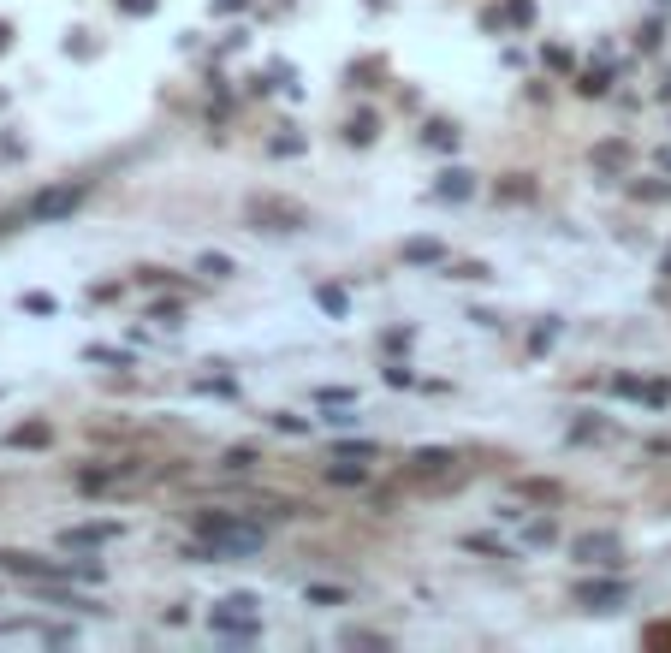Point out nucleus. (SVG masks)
Segmentation results:
<instances>
[{
  "instance_id": "1",
  "label": "nucleus",
  "mask_w": 671,
  "mask_h": 653,
  "mask_svg": "<svg viewBox=\"0 0 671 653\" xmlns=\"http://www.w3.org/2000/svg\"><path fill=\"white\" fill-rule=\"evenodd\" d=\"M191 534H202L215 547V564H226V558H256L268 547V529L250 523V517H238V511H197L191 517Z\"/></svg>"
},
{
  "instance_id": "2",
  "label": "nucleus",
  "mask_w": 671,
  "mask_h": 653,
  "mask_svg": "<svg viewBox=\"0 0 671 653\" xmlns=\"http://www.w3.org/2000/svg\"><path fill=\"white\" fill-rule=\"evenodd\" d=\"M244 220L256 232H303L309 226V208L303 202H285V197H250L244 202Z\"/></svg>"
},
{
  "instance_id": "3",
  "label": "nucleus",
  "mask_w": 671,
  "mask_h": 653,
  "mask_svg": "<svg viewBox=\"0 0 671 653\" xmlns=\"http://www.w3.org/2000/svg\"><path fill=\"white\" fill-rule=\"evenodd\" d=\"M571 558H582V564H600V571H618L624 564V540H618L612 529H589L571 540Z\"/></svg>"
},
{
  "instance_id": "4",
  "label": "nucleus",
  "mask_w": 671,
  "mask_h": 653,
  "mask_svg": "<svg viewBox=\"0 0 671 653\" xmlns=\"http://www.w3.org/2000/svg\"><path fill=\"white\" fill-rule=\"evenodd\" d=\"M78 202H83V184H54V190H42V197L24 208V220H66Z\"/></svg>"
},
{
  "instance_id": "5",
  "label": "nucleus",
  "mask_w": 671,
  "mask_h": 653,
  "mask_svg": "<svg viewBox=\"0 0 671 653\" xmlns=\"http://www.w3.org/2000/svg\"><path fill=\"white\" fill-rule=\"evenodd\" d=\"M576 606H589V612H618L624 600H630V582H576Z\"/></svg>"
},
{
  "instance_id": "6",
  "label": "nucleus",
  "mask_w": 671,
  "mask_h": 653,
  "mask_svg": "<svg viewBox=\"0 0 671 653\" xmlns=\"http://www.w3.org/2000/svg\"><path fill=\"white\" fill-rule=\"evenodd\" d=\"M107 540H119V523H78V529L59 534V547H78V553H96Z\"/></svg>"
},
{
  "instance_id": "7",
  "label": "nucleus",
  "mask_w": 671,
  "mask_h": 653,
  "mask_svg": "<svg viewBox=\"0 0 671 653\" xmlns=\"http://www.w3.org/2000/svg\"><path fill=\"white\" fill-rule=\"evenodd\" d=\"M452 463H457L452 446H416V452H410V475H416V481H428V475H446Z\"/></svg>"
},
{
  "instance_id": "8",
  "label": "nucleus",
  "mask_w": 671,
  "mask_h": 653,
  "mask_svg": "<svg viewBox=\"0 0 671 653\" xmlns=\"http://www.w3.org/2000/svg\"><path fill=\"white\" fill-rule=\"evenodd\" d=\"M434 197L440 202H470L475 197V173L470 167H446V173L434 178Z\"/></svg>"
},
{
  "instance_id": "9",
  "label": "nucleus",
  "mask_w": 671,
  "mask_h": 653,
  "mask_svg": "<svg viewBox=\"0 0 671 653\" xmlns=\"http://www.w3.org/2000/svg\"><path fill=\"white\" fill-rule=\"evenodd\" d=\"M594 173H606V178H618L624 167H630V143H594Z\"/></svg>"
},
{
  "instance_id": "10",
  "label": "nucleus",
  "mask_w": 671,
  "mask_h": 653,
  "mask_svg": "<svg viewBox=\"0 0 671 653\" xmlns=\"http://www.w3.org/2000/svg\"><path fill=\"white\" fill-rule=\"evenodd\" d=\"M48 439H54V428H48V422H19V428L6 434V446H12V452H42Z\"/></svg>"
},
{
  "instance_id": "11",
  "label": "nucleus",
  "mask_w": 671,
  "mask_h": 653,
  "mask_svg": "<svg viewBox=\"0 0 671 653\" xmlns=\"http://www.w3.org/2000/svg\"><path fill=\"white\" fill-rule=\"evenodd\" d=\"M398 256L410 261V268H434V261H446V244H440V237H410Z\"/></svg>"
},
{
  "instance_id": "12",
  "label": "nucleus",
  "mask_w": 671,
  "mask_h": 653,
  "mask_svg": "<svg viewBox=\"0 0 671 653\" xmlns=\"http://www.w3.org/2000/svg\"><path fill=\"white\" fill-rule=\"evenodd\" d=\"M517 494H523V505H558V499H565V487H558V481H541V475H529V481H517Z\"/></svg>"
},
{
  "instance_id": "13",
  "label": "nucleus",
  "mask_w": 671,
  "mask_h": 653,
  "mask_svg": "<svg viewBox=\"0 0 671 653\" xmlns=\"http://www.w3.org/2000/svg\"><path fill=\"white\" fill-rule=\"evenodd\" d=\"M327 481H333V487H363L369 470H363L356 457H339V463H327Z\"/></svg>"
},
{
  "instance_id": "14",
  "label": "nucleus",
  "mask_w": 671,
  "mask_h": 653,
  "mask_svg": "<svg viewBox=\"0 0 671 653\" xmlns=\"http://www.w3.org/2000/svg\"><path fill=\"white\" fill-rule=\"evenodd\" d=\"M197 274H208V279H238V261L220 256V250H202V256H197Z\"/></svg>"
},
{
  "instance_id": "15",
  "label": "nucleus",
  "mask_w": 671,
  "mask_h": 653,
  "mask_svg": "<svg viewBox=\"0 0 671 653\" xmlns=\"http://www.w3.org/2000/svg\"><path fill=\"white\" fill-rule=\"evenodd\" d=\"M422 143H434V149L452 155V149H457V125H452V119H428V125H422Z\"/></svg>"
},
{
  "instance_id": "16",
  "label": "nucleus",
  "mask_w": 671,
  "mask_h": 653,
  "mask_svg": "<svg viewBox=\"0 0 671 653\" xmlns=\"http://www.w3.org/2000/svg\"><path fill=\"white\" fill-rule=\"evenodd\" d=\"M380 78H386V59H356V66H351L356 89H380Z\"/></svg>"
},
{
  "instance_id": "17",
  "label": "nucleus",
  "mask_w": 671,
  "mask_h": 653,
  "mask_svg": "<svg viewBox=\"0 0 671 653\" xmlns=\"http://www.w3.org/2000/svg\"><path fill=\"white\" fill-rule=\"evenodd\" d=\"M316 303L327 309V315H351V297L339 292V285H321V292H316Z\"/></svg>"
},
{
  "instance_id": "18",
  "label": "nucleus",
  "mask_w": 671,
  "mask_h": 653,
  "mask_svg": "<svg viewBox=\"0 0 671 653\" xmlns=\"http://www.w3.org/2000/svg\"><path fill=\"white\" fill-rule=\"evenodd\" d=\"M375 131H380V119H375V113H356V119H351V131H345V137H351L356 149H363V143H375Z\"/></svg>"
},
{
  "instance_id": "19",
  "label": "nucleus",
  "mask_w": 671,
  "mask_h": 653,
  "mask_svg": "<svg viewBox=\"0 0 671 653\" xmlns=\"http://www.w3.org/2000/svg\"><path fill=\"white\" fill-rule=\"evenodd\" d=\"M499 197H505V202H517V197L529 202V197H534V178H529V173H511L505 184H499Z\"/></svg>"
},
{
  "instance_id": "20",
  "label": "nucleus",
  "mask_w": 671,
  "mask_h": 653,
  "mask_svg": "<svg viewBox=\"0 0 671 653\" xmlns=\"http://www.w3.org/2000/svg\"><path fill=\"white\" fill-rule=\"evenodd\" d=\"M149 315H155V321H167V327H178L184 303H178V297H155V303H149Z\"/></svg>"
},
{
  "instance_id": "21",
  "label": "nucleus",
  "mask_w": 671,
  "mask_h": 653,
  "mask_svg": "<svg viewBox=\"0 0 671 653\" xmlns=\"http://www.w3.org/2000/svg\"><path fill=\"white\" fill-rule=\"evenodd\" d=\"M303 600H309V606H345V588H327V582H316V588H303Z\"/></svg>"
},
{
  "instance_id": "22",
  "label": "nucleus",
  "mask_w": 671,
  "mask_h": 653,
  "mask_svg": "<svg viewBox=\"0 0 671 653\" xmlns=\"http://www.w3.org/2000/svg\"><path fill=\"white\" fill-rule=\"evenodd\" d=\"M606 83H612V72H606V66H594V72H582V83H576V89H582V96H606Z\"/></svg>"
},
{
  "instance_id": "23",
  "label": "nucleus",
  "mask_w": 671,
  "mask_h": 653,
  "mask_svg": "<svg viewBox=\"0 0 671 653\" xmlns=\"http://www.w3.org/2000/svg\"><path fill=\"white\" fill-rule=\"evenodd\" d=\"M553 517H534V523H529V529H523V540H529V547H547V540H553Z\"/></svg>"
},
{
  "instance_id": "24",
  "label": "nucleus",
  "mask_w": 671,
  "mask_h": 653,
  "mask_svg": "<svg viewBox=\"0 0 671 653\" xmlns=\"http://www.w3.org/2000/svg\"><path fill=\"white\" fill-rule=\"evenodd\" d=\"M197 393H215V398H238V380H226V375H208V380H197Z\"/></svg>"
},
{
  "instance_id": "25",
  "label": "nucleus",
  "mask_w": 671,
  "mask_h": 653,
  "mask_svg": "<svg viewBox=\"0 0 671 653\" xmlns=\"http://www.w3.org/2000/svg\"><path fill=\"white\" fill-rule=\"evenodd\" d=\"M256 463V446H232V452L220 457V470H250Z\"/></svg>"
},
{
  "instance_id": "26",
  "label": "nucleus",
  "mask_w": 671,
  "mask_h": 653,
  "mask_svg": "<svg viewBox=\"0 0 671 653\" xmlns=\"http://www.w3.org/2000/svg\"><path fill=\"white\" fill-rule=\"evenodd\" d=\"M464 547H470V553H481V558H505V547H499L494 534H470Z\"/></svg>"
},
{
  "instance_id": "27",
  "label": "nucleus",
  "mask_w": 671,
  "mask_h": 653,
  "mask_svg": "<svg viewBox=\"0 0 671 653\" xmlns=\"http://www.w3.org/2000/svg\"><path fill=\"white\" fill-rule=\"evenodd\" d=\"M642 404H653V410L671 404V386H666V380H642Z\"/></svg>"
},
{
  "instance_id": "28",
  "label": "nucleus",
  "mask_w": 671,
  "mask_h": 653,
  "mask_svg": "<svg viewBox=\"0 0 671 653\" xmlns=\"http://www.w3.org/2000/svg\"><path fill=\"white\" fill-rule=\"evenodd\" d=\"M24 309H30V315H54L59 303H54L48 292H24Z\"/></svg>"
},
{
  "instance_id": "29",
  "label": "nucleus",
  "mask_w": 671,
  "mask_h": 653,
  "mask_svg": "<svg viewBox=\"0 0 671 653\" xmlns=\"http://www.w3.org/2000/svg\"><path fill=\"white\" fill-rule=\"evenodd\" d=\"M268 422H274L279 434H303V428H309V422H303V416H292V410H274Z\"/></svg>"
},
{
  "instance_id": "30",
  "label": "nucleus",
  "mask_w": 671,
  "mask_h": 653,
  "mask_svg": "<svg viewBox=\"0 0 671 653\" xmlns=\"http://www.w3.org/2000/svg\"><path fill=\"white\" fill-rule=\"evenodd\" d=\"M553 338H558V321H541V327H534V338H529V351L541 356L547 345H553Z\"/></svg>"
},
{
  "instance_id": "31",
  "label": "nucleus",
  "mask_w": 671,
  "mask_h": 653,
  "mask_svg": "<svg viewBox=\"0 0 671 653\" xmlns=\"http://www.w3.org/2000/svg\"><path fill=\"white\" fill-rule=\"evenodd\" d=\"M452 279H494V268H488V261H457Z\"/></svg>"
},
{
  "instance_id": "32",
  "label": "nucleus",
  "mask_w": 671,
  "mask_h": 653,
  "mask_svg": "<svg viewBox=\"0 0 671 653\" xmlns=\"http://www.w3.org/2000/svg\"><path fill=\"white\" fill-rule=\"evenodd\" d=\"M505 19L511 24H534V0H505Z\"/></svg>"
},
{
  "instance_id": "33",
  "label": "nucleus",
  "mask_w": 671,
  "mask_h": 653,
  "mask_svg": "<svg viewBox=\"0 0 671 653\" xmlns=\"http://www.w3.org/2000/svg\"><path fill=\"white\" fill-rule=\"evenodd\" d=\"M345 641L351 648H386V635H375V630H345Z\"/></svg>"
},
{
  "instance_id": "34",
  "label": "nucleus",
  "mask_w": 671,
  "mask_h": 653,
  "mask_svg": "<svg viewBox=\"0 0 671 653\" xmlns=\"http://www.w3.org/2000/svg\"><path fill=\"white\" fill-rule=\"evenodd\" d=\"M642 641H648V648H671V624H648Z\"/></svg>"
},
{
  "instance_id": "35",
  "label": "nucleus",
  "mask_w": 671,
  "mask_h": 653,
  "mask_svg": "<svg viewBox=\"0 0 671 653\" xmlns=\"http://www.w3.org/2000/svg\"><path fill=\"white\" fill-rule=\"evenodd\" d=\"M612 393L618 398H642V380H636V375H612Z\"/></svg>"
},
{
  "instance_id": "36",
  "label": "nucleus",
  "mask_w": 671,
  "mask_h": 653,
  "mask_svg": "<svg viewBox=\"0 0 671 653\" xmlns=\"http://www.w3.org/2000/svg\"><path fill=\"white\" fill-rule=\"evenodd\" d=\"M547 66H553V72H571V48H558V42H547Z\"/></svg>"
},
{
  "instance_id": "37",
  "label": "nucleus",
  "mask_w": 671,
  "mask_h": 653,
  "mask_svg": "<svg viewBox=\"0 0 671 653\" xmlns=\"http://www.w3.org/2000/svg\"><path fill=\"white\" fill-rule=\"evenodd\" d=\"M659 36H666V24L653 19V24H642V36H636V42H642V48H648V54H653V48H659Z\"/></svg>"
},
{
  "instance_id": "38",
  "label": "nucleus",
  "mask_w": 671,
  "mask_h": 653,
  "mask_svg": "<svg viewBox=\"0 0 671 653\" xmlns=\"http://www.w3.org/2000/svg\"><path fill=\"white\" fill-rule=\"evenodd\" d=\"M369 452H375L369 439H345V446H333V457H369Z\"/></svg>"
},
{
  "instance_id": "39",
  "label": "nucleus",
  "mask_w": 671,
  "mask_h": 653,
  "mask_svg": "<svg viewBox=\"0 0 671 653\" xmlns=\"http://www.w3.org/2000/svg\"><path fill=\"white\" fill-rule=\"evenodd\" d=\"M268 149H274V155H303V137H274Z\"/></svg>"
},
{
  "instance_id": "40",
  "label": "nucleus",
  "mask_w": 671,
  "mask_h": 653,
  "mask_svg": "<svg viewBox=\"0 0 671 653\" xmlns=\"http://www.w3.org/2000/svg\"><path fill=\"white\" fill-rule=\"evenodd\" d=\"M167 279H173L167 268H137V285H167Z\"/></svg>"
},
{
  "instance_id": "41",
  "label": "nucleus",
  "mask_w": 671,
  "mask_h": 653,
  "mask_svg": "<svg viewBox=\"0 0 671 653\" xmlns=\"http://www.w3.org/2000/svg\"><path fill=\"white\" fill-rule=\"evenodd\" d=\"M119 12H155V0H119Z\"/></svg>"
},
{
  "instance_id": "42",
  "label": "nucleus",
  "mask_w": 671,
  "mask_h": 653,
  "mask_svg": "<svg viewBox=\"0 0 671 653\" xmlns=\"http://www.w3.org/2000/svg\"><path fill=\"white\" fill-rule=\"evenodd\" d=\"M250 0H215V12H244Z\"/></svg>"
},
{
  "instance_id": "43",
  "label": "nucleus",
  "mask_w": 671,
  "mask_h": 653,
  "mask_svg": "<svg viewBox=\"0 0 671 653\" xmlns=\"http://www.w3.org/2000/svg\"><path fill=\"white\" fill-rule=\"evenodd\" d=\"M6 48H12V24H0V54H6Z\"/></svg>"
},
{
  "instance_id": "44",
  "label": "nucleus",
  "mask_w": 671,
  "mask_h": 653,
  "mask_svg": "<svg viewBox=\"0 0 671 653\" xmlns=\"http://www.w3.org/2000/svg\"><path fill=\"white\" fill-rule=\"evenodd\" d=\"M659 101H671V72H666V78H659Z\"/></svg>"
}]
</instances>
